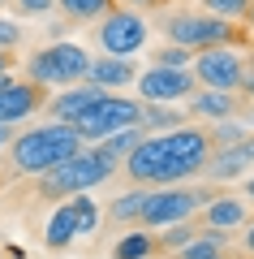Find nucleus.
I'll use <instances>...</instances> for the list:
<instances>
[{
  "mask_svg": "<svg viewBox=\"0 0 254 259\" xmlns=\"http://www.w3.org/2000/svg\"><path fill=\"white\" fill-rule=\"evenodd\" d=\"M207 156H211L207 130L177 125V130H168V134L142 139L129 151V160L121 168H125V177L134 186H177V182H185V177H198L202 164H207Z\"/></svg>",
  "mask_w": 254,
  "mask_h": 259,
  "instance_id": "f257e3e1",
  "label": "nucleus"
},
{
  "mask_svg": "<svg viewBox=\"0 0 254 259\" xmlns=\"http://www.w3.org/2000/svg\"><path fill=\"white\" fill-rule=\"evenodd\" d=\"M82 147H86V143H82V134L69 121H47V125L13 134V143L5 147V156H9V168L18 177H39V173H47V168L73 160Z\"/></svg>",
  "mask_w": 254,
  "mask_h": 259,
  "instance_id": "f03ea898",
  "label": "nucleus"
},
{
  "mask_svg": "<svg viewBox=\"0 0 254 259\" xmlns=\"http://www.w3.org/2000/svg\"><path fill=\"white\" fill-rule=\"evenodd\" d=\"M117 173H121L117 160H108L99 147H82L73 160H65V164L39 173V194H43V199H73V194H91L95 186L112 182Z\"/></svg>",
  "mask_w": 254,
  "mask_h": 259,
  "instance_id": "7ed1b4c3",
  "label": "nucleus"
},
{
  "mask_svg": "<svg viewBox=\"0 0 254 259\" xmlns=\"http://www.w3.org/2000/svg\"><path fill=\"white\" fill-rule=\"evenodd\" d=\"M86 65H91V52L78 44H47L39 48L35 56H26V78L43 91H61V87L86 82Z\"/></svg>",
  "mask_w": 254,
  "mask_h": 259,
  "instance_id": "20e7f679",
  "label": "nucleus"
},
{
  "mask_svg": "<svg viewBox=\"0 0 254 259\" xmlns=\"http://www.w3.org/2000/svg\"><path fill=\"white\" fill-rule=\"evenodd\" d=\"M207 190H185V186H146L142 212H138V229H164L177 221H194L198 207L207 203Z\"/></svg>",
  "mask_w": 254,
  "mask_h": 259,
  "instance_id": "39448f33",
  "label": "nucleus"
},
{
  "mask_svg": "<svg viewBox=\"0 0 254 259\" xmlns=\"http://www.w3.org/2000/svg\"><path fill=\"white\" fill-rule=\"evenodd\" d=\"M138 117H142V100H129V95H112L108 91V95H99L91 108L73 121V130H78L82 143L91 147V143L108 139V134H117V130L138 125Z\"/></svg>",
  "mask_w": 254,
  "mask_h": 259,
  "instance_id": "423d86ee",
  "label": "nucleus"
},
{
  "mask_svg": "<svg viewBox=\"0 0 254 259\" xmlns=\"http://www.w3.org/2000/svg\"><path fill=\"white\" fill-rule=\"evenodd\" d=\"M95 35H99L104 56H138L146 48L151 26H146V18L138 9H121V5H112V9L95 22Z\"/></svg>",
  "mask_w": 254,
  "mask_h": 259,
  "instance_id": "0eeeda50",
  "label": "nucleus"
},
{
  "mask_svg": "<svg viewBox=\"0 0 254 259\" xmlns=\"http://www.w3.org/2000/svg\"><path fill=\"white\" fill-rule=\"evenodd\" d=\"M233 22L211 18V13H173L164 22V39L177 48H190V52H202V48H220L233 44Z\"/></svg>",
  "mask_w": 254,
  "mask_h": 259,
  "instance_id": "6e6552de",
  "label": "nucleus"
},
{
  "mask_svg": "<svg viewBox=\"0 0 254 259\" xmlns=\"http://www.w3.org/2000/svg\"><path fill=\"white\" fill-rule=\"evenodd\" d=\"M190 74H194L198 87H211V91H237L241 78H245V56L237 52L233 44L202 48V52H194Z\"/></svg>",
  "mask_w": 254,
  "mask_h": 259,
  "instance_id": "1a4fd4ad",
  "label": "nucleus"
},
{
  "mask_svg": "<svg viewBox=\"0 0 254 259\" xmlns=\"http://www.w3.org/2000/svg\"><path fill=\"white\" fill-rule=\"evenodd\" d=\"M134 87H138V100L142 104H181V100H190L198 91L190 69H164V65L142 69Z\"/></svg>",
  "mask_w": 254,
  "mask_h": 259,
  "instance_id": "9d476101",
  "label": "nucleus"
},
{
  "mask_svg": "<svg viewBox=\"0 0 254 259\" xmlns=\"http://www.w3.org/2000/svg\"><path fill=\"white\" fill-rule=\"evenodd\" d=\"M43 104H47V91L35 87L30 78H5L0 82V121L5 125H18V121L35 117Z\"/></svg>",
  "mask_w": 254,
  "mask_h": 259,
  "instance_id": "9b49d317",
  "label": "nucleus"
},
{
  "mask_svg": "<svg viewBox=\"0 0 254 259\" xmlns=\"http://www.w3.org/2000/svg\"><path fill=\"white\" fill-rule=\"evenodd\" d=\"M99 95H108V91H104V87H95V82H73V87H61V95H47L43 108L52 112V121H69V125H73V121L91 108Z\"/></svg>",
  "mask_w": 254,
  "mask_h": 259,
  "instance_id": "f8f14e48",
  "label": "nucleus"
},
{
  "mask_svg": "<svg viewBox=\"0 0 254 259\" xmlns=\"http://www.w3.org/2000/svg\"><path fill=\"white\" fill-rule=\"evenodd\" d=\"M86 82L104 87V91H125L129 82H138V61L134 56H95L86 65Z\"/></svg>",
  "mask_w": 254,
  "mask_h": 259,
  "instance_id": "ddd939ff",
  "label": "nucleus"
},
{
  "mask_svg": "<svg viewBox=\"0 0 254 259\" xmlns=\"http://www.w3.org/2000/svg\"><path fill=\"white\" fill-rule=\"evenodd\" d=\"M245 221H250V212H245V203H241V199H233V194H211L207 203L198 207V225H202V229L233 233V229H241Z\"/></svg>",
  "mask_w": 254,
  "mask_h": 259,
  "instance_id": "4468645a",
  "label": "nucleus"
},
{
  "mask_svg": "<svg viewBox=\"0 0 254 259\" xmlns=\"http://www.w3.org/2000/svg\"><path fill=\"white\" fill-rule=\"evenodd\" d=\"M241 100H245V95L202 87V91H194L185 104H190V112H194V117H202V121H228V117H237V112H241Z\"/></svg>",
  "mask_w": 254,
  "mask_h": 259,
  "instance_id": "2eb2a0df",
  "label": "nucleus"
},
{
  "mask_svg": "<svg viewBox=\"0 0 254 259\" xmlns=\"http://www.w3.org/2000/svg\"><path fill=\"white\" fill-rule=\"evenodd\" d=\"M250 160H245L241 143H233V147H211L207 164H202V177H211V182H237V177H250Z\"/></svg>",
  "mask_w": 254,
  "mask_h": 259,
  "instance_id": "dca6fc26",
  "label": "nucleus"
},
{
  "mask_svg": "<svg viewBox=\"0 0 254 259\" xmlns=\"http://www.w3.org/2000/svg\"><path fill=\"white\" fill-rule=\"evenodd\" d=\"M43 242L52 250H65V246L78 242V207H73V199H65L52 212V221H47V229H43Z\"/></svg>",
  "mask_w": 254,
  "mask_h": 259,
  "instance_id": "f3484780",
  "label": "nucleus"
},
{
  "mask_svg": "<svg viewBox=\"0 0 254 259\" xmlns=\"http://www.w3.org/2000/svg\"><path fill=\"white\" fill-rule=\"evenodd\" d=\"M146 134H142V125H129V130H117V134H108V139H99V143H91V147H99L108 160H117V164H125L129 160V151L142 143Z\"/></svg>",
  "mask_w": 254,
  "mask_h": 259,
  "instance_id": "a211bd4d",
  "label": "nucleus"
},
{
  "mask_svg": "<svg viewBox=\"0 0 254 259\" xmlns=\"http://www.w3.org/2000/svg\"><path fill=\"white\" fill-rule=\"evenodd\" d=\"M138 125L142 130H177L185 125V112L177 108V104H142V117H138Z\"/></svg>",
  "mask_w": 254,
  "mask_h": 259,
  "instance_id": "6ab92c4d",
  "label": "nucleus"
},
{
  "mask_svg": "<svg viewBox=\"0 0 254 259\" xmlns=\"http://www.w3.org/2000/svg\"><path fill=\"white\" fill-rule=\"evenodd\" d=\"M142 199H146V186H134V190L117 194V199H112V207H108V221H112V225H138Z\"/></svg>",
  "mask_w": 254,
  "mask_h": 259,
  "instance_id": "aec40b11",
  "label": "nucleus"
},
{
  "mask_svg": "<svg viewBox=\"0 0 254 259\" xmlns=\"http://www.w3.org/2000/svg\"><path fill=\"white\" fill-rule=\"evenodd\" d=\"M198 238V225L194 221H177V225H164V233H151L155 250H181L185 242Z\"/></svg>",
  "mask_w": 254,
  "mask_h": 259,
  "instance_id": "412c9836",
  "label": "nucleus"
},
{
  "mask_svg": "<svg viewBox=\"0 0 254 259\" xmlns=\"http://www.w3.org/2000/svg\"><path fill=\"white\" fill-rule=\"evenodd\" d=\"M56 5L69 22H99L112 9V0H56Z\"/></svg>",
  "mask_w": 254,
  "mask_h": 259,
  "instance_id": "4be33fe9",
  "label": "nucleus"
},
{
  "mask_svg": "<svg viewBox=\"0 0 254 259\" xmlns=\"http://www.w3.org/2000/svg\"><path fill=\"white\" fill-rule=\"evenodd\" d=\"M146 255H155V242H151V233H146V229L125 233V238L112 246V259H146Z\"/></svg>",
  "mask_w": 254,
  "mask_h": 259,
  "instance_id": "5701e85b",
  "label": "nucleus"
},
{
  "mask_svg": "<svg viewBox=\"0 0 254 259\" xmlns=\"http://www.w3.org/2000/svg\"><path fill=\"white\" fill-rule=\"evenodd\" d=\"M250 130L241 125L237 117H228V121H216V125L207 130V139H211V147H233V143H241Z\"/></svg>",
  "mask_w": 254,
  "mask_h": 259,
  "instance_id": "b1692460",
  "label": "nucleus"
},
{
  "mask_svg": "<svg viewBox=\"0 0 254 259\" xmlns=\"http://www.w3.org/2000/svg\"><path fill=\"white\" fill-rule=\"evenodd\" d=\"M73 207H78V238H82V233H95V229H99L104 212L95 207L91 194H73Z\"/></svg>",
  "mask_w": 254,
  "mask_h": 259,
  "instance_id": "393cba45",
  "label": "nucleus"
},
{
  "mask_svg": "<svg viewBox=\"0 0 254 259\" xmlns=\"http://www.w3.org/2000/svg\"><path fill=\"white\" fill-rule=\"evenodd\" d=\"M202 13H211V18H224V22H237L245 18V9H250V0H198Z\"/></svg>",
  "mask_w": 254,
  "mask_h": 259,
  "instance_id": "a878e982",
  "label": "nucleus"
},
{
  "mask_svg": "<svg viewBox=\"0 0 254 259\" xmlns=\"http://www.w3.org/2000/svg\"><path fill=\"white\" fill-rule=\"evenodd\" d=\"M194 52L190 48H177V44H164L160 52H155V65H164V69H190Z\"/></svg>",
  "mask_w": 254,
  "mask_h": 259,
  "instance_id": "bb28decb",
  "label": "nucleus"
},
{
  "mask_svg": "<svg viewBox=\"0 0 254 259\" xmlns=\"http://www.w3.org/2000/svg\"><path fill=\"white\" fill-rule=\"evenodd\" d=\"M22 44V26L13 18H0V52H13Z\"/></svg>",
  "mask_w": 254,
  "mask_h": 259,
  "instance_id": "cd10ccee",
  "label": "nucleus"
},
{
  "mask_svg": "<svg viewBox=\"0 0 254 259\" xmlns=\"http://www.w3.org/2000/svg\"><path fill=\"white\" fill-rule=\"evenodd\" d=\"M9 5H18L22 18H43V13L56 9V0H9Z\"/></svg>",
  "mask_w": 254,
  "mask_h": 259,
  "instance_id": "c85d7f7f",
  "label": "nucleus"
},
{
  "mask_svg": "<svg viewBox=\"0 0 254 259\" xmlns=\"http://www.w3.org/2000/svg\"><path fill=\"white\" fill-rule=\"evenodd\" d=\"M241 250H245V255L254 259V216L245 221V233H241Z\"/></svg>",
  "mask_w": 254,
  "mask_h": 259,
  "instance_id": "c756f323",
  "label": "nucleus"
},
{
  "mask_svg": "<svg viewBox=\"0 0 254 259\" xmlns=\"http://www.w3.org/2000/svg\"><path fill=\"white\" fill-rule=\"evenodd\" d=\"M13 52H0V82H5V78H13Z\"/></svg>",
  "mask_w": 254,
  "mask_h": 259,
  "instance_id": "7c9ffc66",
  "label": "nucleus"
},
{
  "mask_svg": "<svg viewBox=\"0 0 254 259\" xmlns=\"http://www.w3.org/2000/svg\"><path fill=\"white\" fill-rule=\"evenodd\" d=\"M151 5H160V0H121V9H151Z\"/></svg>",
  "mask_w": 254,
  "mask_h": 259,
  "instance_id": "2f4dec72",
  "label": "nucleus"
},
{
  "mask_svg": "<svg viewBox=\"0 0 254 259\" xmlns=\"http://www.w3.org/2000/svg\"><path fill=\"white\" fill-rule=\"evenodd\" d=\"M237 91H245L254 100V69H245V78H241V87H237Z\"/></svg>",
  "mask_w": 254,
  "mask_h": 259,
  "instance_id": "473e14b6",
  "label": "nucleus"
},
{
  "mask_svg": "<svg viewBox=\"0 0 254 259\" xmlns=\"http://www.w3.org/2000/svg\"><path fill=\"white\" fill-rule=\"evenodd\" d=\"M9 143H13V125H5V121H0V151L9 147Z\"/></svg>",
  "mask_w": 254,
  "mask_h": 259,
  "instance_id": "72a5a7b5",
  "label": "nucleus"
},
{
  "mask_svg": "<svg viewBox=\"0 0 254 259\" xmlns=\"http://www.w3.org/2000/svg\"><path fill=\"white\" fill-rule=\"evenodd\" d=\"M241 151H245V160L254 164V134H245V139H241Z\"/></svg>",
  "mask_w": 254,
  "mask_h": 259,
  "instance_id": "f704fd0d",
  "label": "nucleus"
},
{
  "mask_svg": "<svg viewBox=\"0 0 254 259\" xmlns=\"http://www.w3.org/2000/svg\"><path fill=\"white\" fill-rule=\"evenodd\" d=\"M241 190H245V199H254V173L245 177V186H241Z\"/></svg>",
  "mask_w": 254,
  "mask_h": 259,
  "instance_id": "c9c22d12",
  "label": "nucleus"
},
{
  "mask_svg": "<svg viewBox=\"0 0 254 259\" xmlns=\"http://www.w3.org/2000/svg\"><path fill=\"white\" fill-rule=\"evenodd\" d=\"M241 22H245L250 30H254V0H250V9H245V18H241Z\"/></svg>",
  "mask_w": 254,
  "mask_h": 259,
  "instance_id": "e433bc0d",
  "label": "nucleus"
},
{
  "mask_svg": "<svg viewBox=\"0 0 254 259\" xmlns=\"http://www.w3.org/2000/svg\"><path fill=\"white\" fill-rule=\"evenodd\" d=\"M202 259H233L228 250H216V255H202Z\"/></svg>",
  "mask_w": 254,
  "mask_h": 259,
  "instance_id": "4c0bfd02",
  "label": "nucleus"
},
{
  "mask_svg": "<svg viewBox=\"0 0 254 259\" xmlns=\"http://www.w3.org/2000/svg\"><path fill=\"white\" fill-rule=\"evenodd\" d=\"M5 5H9V0H0V9H5Z\"/></svg>",
  "mask_w": 254,
  "mask_h": 259,
  "instance_id": "58836bf2",
  "label": "nucleus"
},
{
  "mask_svg": "<svg viewBox=\"0 0 254 259\" xmlns=\"http://www.w3.org/2000/svg\"><path fill=\"white\" fill-rule=\"evenodd\" d=\"M0 190H5V177H0Z\"/></svg>",
  "mask_w": 254,
  "mask_h": 259,
  "instance_id": "ea45409f",
  "label": "nucleus"
},
{
  "mask_svg": "<svg viewBox=\"0 0 254 259\" xmlns=\"http://www.w3.org/2000/svg\"><path fill=\"white\" fill-rule=\"evenodd\" d=\"M0 259H5V255H0Z\"/></svg>",
  "mask_w": 254,
  "mask_h": 259,
  "instance_id": "a19ab883",
  "label": "nucleus"
}]
</instances>
